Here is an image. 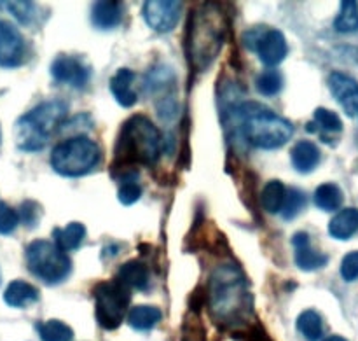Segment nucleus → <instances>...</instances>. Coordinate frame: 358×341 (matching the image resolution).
<instances>
[{"instance_id": "2", "label": "nucleus", "mask_w": 358, "mask_h": 341, "mask_svg": "<svg viewBox=\"0 0 358 341\" xmlns=\"http://www.w3.org/2000/svg\"><path fill=\"white\" fill-rule=\"evenodd\" d=\"M161 149H163V137L159 128L147 116H131L121 126V132L115 140L112 174L121 170L119 177L124 182H131L138 175V170L133 167L154 165L159 160Z\"/></svg>"}, {"instance_id": "19", "label": "nucleus", "mask_w": 358, "mask_h": 341, "mask_svg": "<svg viewBox=\"0 0 358 341\" xmlns=\"http://www.w3.org/2000/svg\"><path fill=\"white\" fill-rule=\"evenodd\" d=\"M3 301L10 308H27L38 301L37 287L24 280H13L3 291Z\"/></svg>"}, {"instance_id": "30", "label": "nucleus", "mask_w": 358, "mask_h": 341, "mask_svg": "<svg viewBox=\"0 0 358 341\" xmlns=\"http://www.w3.org/2000/svg\"><path fill=\"white\" fill-rule=\"evenodd\" d=\"M313 126L322 128L327 133H341L343 132V121L336 112L329 111L325 107H318L313 114Z\"/></svg>"}, {"instance_id": "18", "label": "nucleus", "mask_w": 358, "mask_h": 341, "mask_svg": "<svg viewBox=\"0 0 358 341\" xmlns=\"http://www.w3.org/2000/svg\"><path fill=\"white\" fill-rule=\"evenodd\" d=\"M290 160H292V167L299 174H311L320 165L322 153L317 144L310 140H301L290 151Z\"/></svg>"}, {"instance_id": "21", "label": "nucleus", "mask_w": 358, "mask_h": 341, "mask_svg": "<svg viewBox=\"0 0 358 341\" xmlns=\"http://www.w3.org/2000/svg\"><path fill=\"white\" fill-rule=\"evenodd\" d=\"M161 319H163V312L157 307H152V305H138V307H133L129 310L128 324L135 331L145 333L156 328L161 322Z\"/></svg>"}, {"instance_id": "8", "label": "nucleus", "mask_w": 358, "mask_h": 341, "mask_svg": "<svg viewBox=\"0 0 358 341\" xmlns=\"http://www.w3.org/2000/svg\"><path fill=\"white\" fill-rule=\"evenodd\" d=\"M94 298V317L100 328L107 331H114L122 324L131 303V291L119 284L117 280L112 282H98L93 287Z\"/></svg>"}, {"instance_id": "12", "label": "nucleus", "mask_w": 358, "mask_h": 341, "mask_svg": "<svg viewBox=\"0 0 358 341\" xmlns=\"http://www.w3.org/2000/svg\"><path fill=\"white\" fill-rule=\"evenodd\" d=\"M254 51L257 53L259 60L266 67H276L289 55V44H287L283 32L276 30V28H269V30L262 32Z\"/></svg>"}, {"instance_id": "1", "label": "nucleus", "mask_w": 358, "mask_h": 341, "mask_svg": "<svg viewBox=\"0 0 358 341\" xmlns=\"http://www.w3.org/2000/svg\"><path fill=\"white\" fill-rule=\"evenodd\" d=\"M208 310L222 328H241L252 315V294L248 280L234 263H222L208 280Z\"/></svg>"}, {"instance_id": "28", "label": "nucleus", "mask_w": 358, "mask_h": 341, "mask_svg": "<svg viewBox=\"0 0 358 341\" xmlns=\"http://www.w3.org/2000/svg\"><path fill=\"white\" fill-rule=\"evenodd\" d=\"M306 195H304L301 189L292 188L287 191L285 195V202H283V209H282V216L285 221H292L299 216L301 212L306 207Z\"/></svg>"}, {"instance_id": "17", "label": "nucleus", "mask_w": 358, "mask_h": 341, "mask_svg": "<svg viewBox=\"0 0 358 341\" xmlns=\"http://www.w3.org/2000/svg\"><path fill=\"white\" fill-rule=\"evenodd\" d=\"M124 16V7L119 2H96L91 7V23L98 30H114L121 25Z\"/></svg>"}, {"instance_id": "34", "label": "nucleus", "mask_w": 358, "mask_h": 341, "mask_svg": "<svg viewBox=\"0 0 358 341\" xmlns=\"http://www.w3.org/2000/svg\"><path fill=\"white\" fill-rule=\"evenodd\" d=\"M182 341H205V331L196 315L187 317L182 328Z\"/></svg>"}, {"instance_id": "9", "label": "nucleus", "mask_w": 358, "mask_h": 341, "mask_svg": "<svg viewBox=\"0 0 358 341\" xmlns=\"http://www.w3.org/2000/svg\"><path fill=\"white\" fill-rule=\"evenodd\" d=\"M143 20L152 30L168 34L178 25L182 14V2L175 0H147L143 2Z\"/></svg>"}, {"instance_id": "11", "label": "nucleus", "mask_w": 358, "mask_h": 341, "mask_svg": "<svg viewBox=\"0 0 358 341\" xmlns=\"http://www.w3.org/2000/svg\"><path fill=\"white\" fill-rule=\"evenodd\" d=\"M24 60V39L14 25L0 21V69H16Z\"/></svg>"}, {"instance_id": "22", "label": "nucleus", "mask_w": 358, "mask_h": 341, "mask_svg": "<svg viewBox=\"0 0 358 341\" xmlns=\"http://www.w3.org/2000/svg\"><path fill=\"white\" fill-rule=\"evenodd\" d=\"M55 245L63 252L77 251L86 238V226L80 223H70L65 228H56L52 231Z\"/></svg>"}, {"instance_id": "24", "label": "nucleus", "mask_w": 358, "mask_h": 341, "mask_svg": "<svg viewBox=\"0 0 358 341\" xmlns=\"http://www.w3.org/2000/svg\"><path fill=\"white\" fill-rule=\"evenodd\" d=\"M287 189L282 181H269L261 191V207L269 214L282 212Z\"/></svg>"}, {"instance_id": "5", "label": "nucleus", "mask_w": 358, "mask_h": 341, "mask_svg": "<svg viewBox=\"0 0 358 341\" xmlns=\"http://www.w3.org/2000/svg\"><path fill=\"white\" fill-rule=\"evenodd\" d=\"M69 112L66 102L45 100L21 116L14 126L17 149L23 153H38L45 147L49 137L63 125Z\"/></svg>"}, {"instance_id": "15", "label": "nucleus", "mask_w": 358, "mask_h": 341, "mask_svg": "<svg viewBox=\"0 0 358 341\" xmlns=\"http://www.w3.org/2000/svg\"><path fill=\"white\" fill-rule=\"evenodd\" d=\"M136 79V74L133 72L131 69H126V67H122V69H119L117 72L112 76L110 83H108V88H110V93L112 97L115 98V102H117L121 107L124 109H131L133 105L138 102V95H136V91H133V83H135Z\"/></svg>"}, {"instance_id": "23", "label": "nucleus", "mask_w": 358, "mask_h": 341, "mask_svg": "<svg viewBox=\"0 0 358 341\" xmlns=\"http://www.w3.org/2000/svg\"><path fill=\"white\" fill-rule=\"evenodd\" d=\"M313 202L324 212H336L345 202V196H343L341 188L338 184L327 182V184L318 186L317 191H315Z\"/></svg>"}, {"instance_id": "31", "label": "nucleus", "mask_w": 358, "mask_h": 341, "mask_svg": "<svg viewBox=\"0 0 358 341\" xmlns=\"http://www.w3.org/2000/svg\"><path fill=\"white\" fill-rule=\"evenodd\" d=\"M20 224V216L7 203L0 202V235H10Z\"/></svg>"}, {"instance_id": "26", "label": "nucleus", "mask_w": 358, "mask_h": 341, "mask_svg": "<svg viewBox=\"0 0 358 341\" xmlns=\"http://www.w3.org/2000/svg\"><path fill=\"white\" fill-rule=\"evenodd\" d=\"M37 333L42 341H72L73 329L58 319H51L37 324Z\"/></svg>"}, {"instance_id": "38", "label": "nucleus", "mask_w": 358, "mask_h": 341, "mask_svg": "<svg viewBox=\"0 0 358 341\" xmlns=\"http://www.w3.org/2000/svg\"><path fill=\"white\" fill-rule=\"evenodd\" d=\"M0 142H2V130H0Z\"/></svg>"}, {"instance_id": "7", "label": "nucleus", "mask_w": 358, "mask_h": 341, "mask_svg": "<svg viewBox=\"0 0 358 341\" xmlns=\"http://www.w3.org/2000/svg\"><path fill=\"white\" fill-rule=\"evenodd\" d=\"M27 266L34 277L48 286L65 282L72 273V261L55 244L48 240H34L24 251Z\"/></svg>"}, {"instance_id": "6", "label": "nucleus", "mask_w": 358, "mask_h": 341, "mask_svg": "<svg viewBox=\"0 0 358 341\" xmlns=\"http://www.w3.org/2000/svg\"><path fill=\"white\" fill-rule=\"evenodd\" d=\"M51 168L58 175L66 179L84 177L100 165V146L90 137H72L58 146L51 153Z\"/></svg>"}, {"instance_id": "16", "label": "nucleus", "mask_w": 358, "mask_h": 341, "mask_svg": "<svg viewBox=\"0 0 358 341\" xmlns=\"http://www.w3.org/2000/svg\"><path fill=\"white\" fill-rule=\"evenodd\" d=\"M115 280L128 289L147 291L150 286V273L145 263L131 259V261H126L124 265L119 266Z\"/></svg>"}, {"instance_id": "35", "label": "nucleus", "mask_w": 358, "mask_h": 341, "mask_svg": "<svg viewBox=\"0 0 358 341\" xmlns=\"http://www.w3.org/2000/svg\"><path fill=\"white\" fill-rule=\"evenodd\" d=\"M341 277L345 282H353L358 279V251L350 252L343 258Z\"/></svg>"}, {"instance_id": "3", "label": "nucleus", "mask_w": 358, "mask_h": 341, "mask_svg": "<svg viewBox=\"0 0 358 341\" xmlns=\"http://www.w3.org/2000/svg\"><path fill=\"white\" fill-rule=\"evenodd\" d=\"M226 37V21L219 7L205 4L189 18L187 56L194 70H206L219 56Z\"/></svg>"}, {"instance_id": "33", "label": "nucleus", "mask_w": 358, "mask_h": 341, "mask_svg": "<svg viewBox=\"0 0 358 341\" xmlns=\"http://www.w3.org/2000/svg\"><path fill=\"white\" fill-rule=\"evenodd\" d=\"M9 13L16 18L20 23L28 25L35 16V6L31 2H7Z\"/></svg>"}, {"instance_id": "25", "label": "nucleus", "mask_w": 358, "mask_h": 341, "mask_svg": "<svg viewBox=\"0 0 358 341\" xmlns=\"http://www.w3.org/2000/svg\"><path fill=\"white\" fill-rule=\"evenodd\" d=\"M297 331L308 341H318L324 336V321L315 310H306L297 317Z\"/></svg>"}, {"instance_id": "27", "label": "nucleus", "mask_w": 358, "mask_h": 341, "mask_svg": "<svg viewBox=\"0 0 358 341\" xmlns=\"http://www.w3.org/2000/svg\"><path fill=\"white\" fill-rule=\"evenodd\" d=\"M334 28L339 34H353L358 30V2L345 0L341 2L338 18L334 21Z\"/></svg>"}, {"instance_id": "10", "label": "nucleus", "mask_w": 358, "mask_h": 341, "mask_svg": "<svg viewBox=\"0 0 358 341\" xmlns=\"http://www.w3.org/2000/svg\"><path fill=\"white\" fill-rule=\"evenodd\" d=\"M52 79L56 83L69 84L72 88H84L91 79V67L84 63L80 56L73 55H59L56 56L55 62L51 63Z\"/></svg>"}, {"instance_id": "36", "label": "nucleus", "mask_w": 358, "mask_h": 341, "mask_svg": "<svg viewBox=\"0 0 358 341\" xmlns=\"http://www.w3.org/2000/svg\"><path fill=\"white\" fill-rule=\"evenodd\" d=\"M38 210H41L38 203L24 202L21 205V214H17V216H20V221H23L28 228H34L38 223Z\"/></svg>"}, {"instance_id": "20", "label": "nucleus", "mask_w": 358, "mask_h": 341, "mask_svg": "<svg viewBox=\"0 0 358 341\" xmlns=\"http://www.w3.org/2000/svg\"><path fill=\"white\" fill-rule=\"evenodd\" d=\"M358 231V209H343L329 223V235L336 240H350Z\"/></svg>"}, {"instance_id": "14", "label": "nucleus", "mask_w": 358, "mask_h": 341, "mask_svg": "<svg viewBox=\"0 0 358 341\" xmlns=\"http://www.w3.org/2000/svg\"><path fill=\"white\" fill-rule=\"evenodd\" d=\"M292 245L294 258H296V265L299 270H303V272H315V270H320L324 266H327L329 256L322 254V252L315 251L311 247V240L308 233L299 231V233L294 235Z\"/></svg>"}, {"instance_id": "32", "label": "nucleus", "mask_w": 358, "mask_h": 341, "mask_svg": "<svg viewBox=\"0 0 358 341\" xmlns=\"http://www.w3.org/2000/svg\"><path fill=\"white\" fill-rule=\"evenodd\" d=\"M140 198H142V188H140L135 181L122 182V186L119 188L117 193L119 203H122L124 207H131L133 203L138 202Z\"/></svg>"}, {"instance_id": "29", "label": "nucleus", "mask_w": 358, "mask_h": 341, "mask_svg": "<svg viewBox=\"0 0 358 341\" xmlns=\"http://www.w3.org/2000/svg\"><path fill=\"white\" fill-rule=\"evenodd\" d=\"M257 91L264 97H276L283 90V76L278 70H268L257 77Z\"/></svg>"}, {"instance_id": "37", "label": "nucleus", "mask_w": 358, "mask_h": 341, "mask_svg": "<svg viewBox=\"0 0 358 341\" xmlns=\"http://www.w3.org/2000/svg\"><path fill=\"white\" fill-rule=\"evenodd\" d=\"M324 341H348V340L343 338V336H329V338H325Z\"/></svg>"}, {"instance_id": "13", "label": "nucleus", "mask_w": 358, "mask_h": 341, "mask_svg": "<svg viewBox=\"0 0 358 341\" xmlns=\"http://www.w3.org/2000/svg\"><path fill=\"white\" fill-rule=\"evenodd\" d=\"M329 90L334 95L336 102L345 109L352 118L358 112V83L345 72H332L329 76Z\"/></svg>"}, {"instance_id": "4", "label": "nucleus", "mask_w": 358, "mask_h": 341, "mask_svg": "<svg viewBox=\"0 0 358 341\" xmlns=\"http://www.w3.org/2000/svg\"><path fill=\"white\" fill-rule=\"evenodd\" d=\"M234 114L240 123L243 139L257 149H280L294 135V125L289 119L254 102L236 107Z\"/></svg>"}]
</instances>
